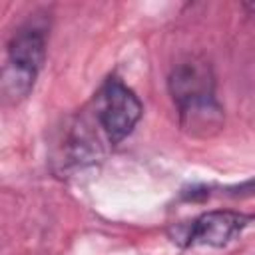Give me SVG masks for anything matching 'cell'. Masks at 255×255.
I'll use <instances>...</instances> for the list:
<instances>
[{"instance_id": "1", "label": "cell", "mask_w": 255, "mask_h": 255, "mask_svg": "<svg viewBox=\"0 0 255 255\" xmlns=\"http://www.w3.org/2000/svg\"><path fill=\"white\" fill-rule=\"evenodd\" d=\"M167 92L177 110L179 126L193 137H209L223 128V106L215 94V74L205 58L177 62L167 76Z\"/></svg>"}, {"instance_id": "3", "label": "cell", "mask_w": 255, "mask_h": 255, "mask_svg": "<svg viewBox=\"0 0 255 255\" xmlns=\"http://www.w3.org/2000/svg\"><path fill=\"white\" fill-rule=\"evenodd\" d=\"M94 120L106 141L114 147L122 143L143 116L137 94L118 76H108L94 94Z\"/></svg>"}, {"instance_id": "2", "label": "cell", "mask_w": 255, "mask_h": 255, "mask_svg": "<svg viewBox=\"0 0 255 255\" xmlns=\"http://www.w3.org/2000/svg\"><path fill=\"white\" fill-rule=\"evenodd\" d=\"M48 22L40 16L22 22L6 44V66L2 70V92L14 102L24 100L46 62Z\"/></svg>"}, {"instance_id": "4", "label": "cell", "mask_w": 255, "mask_h": 255, "mask_svg": "<svg viewBox=\"0 0 255 255\" xmlns=\"http://www.w3.org/2000/svg\"><path fill=\"white\" fill-rule=\"evenodd\" d=\"M249 221H253V215L233 209H211L187 223H177L169 229V237L179 247L205 245L221 249L231 243L249 225Z\"/></svg>"}, {"instance_id": "5", "label": "cell", "mask_w": 255, "mask_h": 255, "mask_svg": "<svg viewBox=\"0 0 255 255\" xmlns=\"http://www.w3.org/2000/svg\"><path fill=\"white\" fill-rule=\"evenodd\" d=\"M243 10H247L249 14H255V2H243Z\"/></svg>"}]
</instances>
